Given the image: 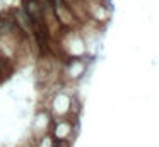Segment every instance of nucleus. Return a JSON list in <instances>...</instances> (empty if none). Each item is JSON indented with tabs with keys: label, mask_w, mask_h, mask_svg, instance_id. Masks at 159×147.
I'll return each mask as SVG.
<instances>
[{
	"label": "nucleus",
	"mask_w": 159,
	"mask_h": 147,
	"mask_svg": "<svg viewBox=\"0 0 159 147\" xmlns=\"http://www.w3.org/2000/svg\"><path fill=\"white\" fill-rule=\"evenodd\" d=\"M24 12L31 17L33 22L43 19V5L38 0H24Z\"/></svg>",
	"instance_id": "f257e3e1"
},
{
	"label": "nucleus",
	"mask_w": 159,
	"mask_h": 147,
	"mask_svg": "<svg viewBox=\"0 0 159 147\" xmlns=\"http://www.w3.org/2000/svg\"><path fill=\"white\" fill-rule=\"evenodd\" d=\"M5 29H9V22L4 16H0V31H5Z\"/></svg>",
	"instance_id": "f03ea898"
}]
</instances>
